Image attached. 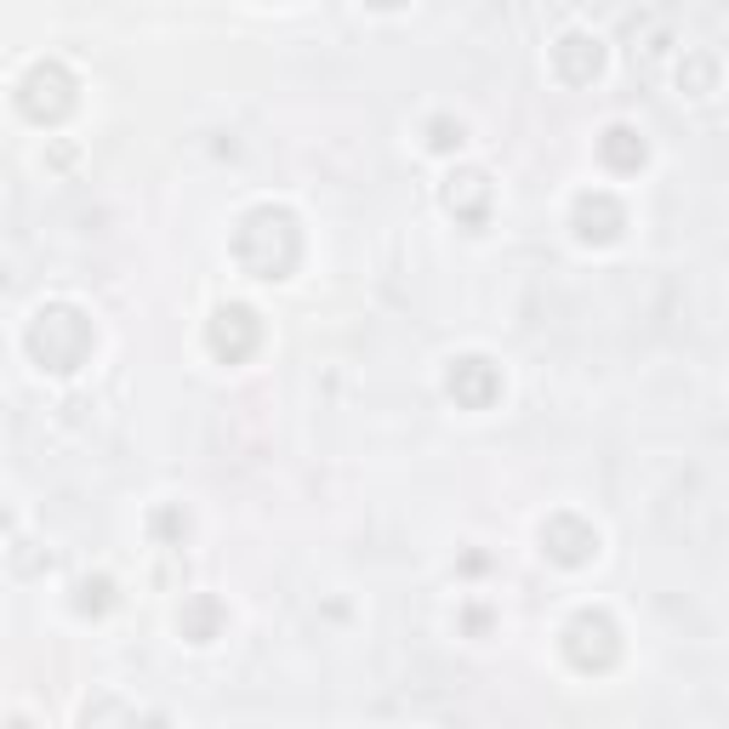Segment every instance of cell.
<instances>
[{
	"label": "cell",
	"mask_w": 729,
	"mask_h": 729,
	"mask_svg": "<svg viewBox=\"0 0 729 729\" xmlns=\"http://www.w3.org/2000/svg\"><path fill=\"white\" fill-rule=\"evenodd\" d=\"M86 342H92V331H86V320L81 314H69V309H52V314H41V325H34V336H29V348L41 354L52 371H69L74 360L86 354Z\"/></svg>",
	"instance_id": "obj_1"
},
{
	"label": "cell",
	"mask_w": 729,
	"mask_h": 729,
	"mask_svg": "<svg viewBox=\"0 0 729 729\" xmlns=\"http://www.w3.org/2000/svg\"><path fill=\"white\" fill-rule=\"evenodd\" d=\"M69 103H74V92H69V74H63L58 63L34 69L29 81H23V108L34 114V121H58Z\"/></svg>",
	"instance_id": "obj_2"
},
{
	"label": "cell",
	"mask_w": 729,
	"mask_h": 729,
	"mask_svg": "<svg viewBox=\"0 0 729 729\" xmlns=\"http://www.w3.org/2000/svg\"><path fill=\"white\" fill-rule=\"evenodd\" d=\"M211 348H217L222 360H246V354L257 348V320H251L246 309H222L217 325H211Z\"/></svg>",
	"instance_id": "obj_3"
},
{
	"label": "cell",
	"mask_w": 729,
	"mask_h": 729,
	"mask_svg": "<svg viewBox=\"0 0 729 729\" xmlns=\"http://www.w3.org/2000/svg\"><path fill=\"white\" fill-rule=\"evenodd\" d=\"M450 394L456 399H462V405H490V394H496V371L485 365V360H462V365H456L450 371Z\"/></svg>",
	"instance_id": "obj_4"
},
{
	"label": "cell",
	"mask_w": 729,
	"mask_h": 729,
	"mask_svg": "<svg viewBox=\"0 0 729 729\" xmlns=\"http://www.w3.org/2000/svg\"><path fill=\"white\" fill-rule=\"evenodd\" d=\"M559 69L570 74V81H587V74L598 69V46L587 41V34H570V41L559 46Z\"/></svg>",
	"instance_id": "obj_5"
},
{
	"label": "cell",
	"mask_w": 729,
	"mask_h": 729,
	"mask_svg": "<svg viewBox=\"0 0 729 729\" xmlns=\"http://www.w3.org/2000/svg\"><path fill=\"white\" fill-rule=\"evenodd\" d=\"M604 160L616 166V171H627V166H638L644 160V143H638V132H627V126H616V132H604Z\"/></svg>",
	"instance_id": "obj_6"
},
{
	"label": "cell",
	"mask_w": 729,
	"mask_h": 729,
	"mask_svg": "<svg viewBox=\"0 0 729 729\" xmlns=\"http://www.w3.org/2000/svg\"><path fill=\"white\" fill-rule=\"evenodd\" d=\"M548 542H559L553 559L575 564V559H587V553H593V530H570V519H559V524L548 530Z\"/></svg>",
	"instance_id": "obj_7"
}]
</instances>
